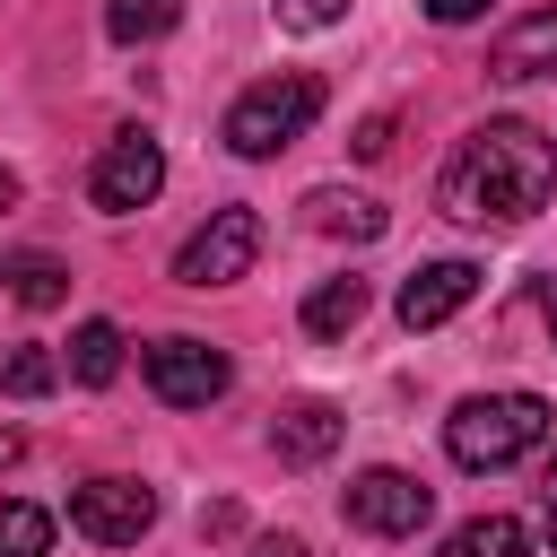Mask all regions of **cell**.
<instances>
[{
  "label": "cell",
  "mask_w": 557,
  "mask_h": 557,
  "mask_svg": "<svg viewBox=\"0 0 557 557\" xmlns=\"http://www.w3.org/2000/svg\"><path fill=\"white\" fill-rule=\"evenodd\" d=\"M548 200H557V139L531 122H479L435 174V209L461 226H522Z\"/></svg>",
  "instance_id": "6da1fadb"
},
{
  "label": "cell",
  "mask_w": 557,
  "mask_h": 557,
  "mask_svg": "<svg viewBox=\"0 0 557 557\" xmlns=\"http://www.w3.org/2000/svg\"><path fill=\"white\" fill-rule=\"evenodd\" d=\"M540 435H548V400H540V392H479V400H461V409L444 418V453H453L461 470H505V461H522Z\"/></svg>",
  "instance_id": "7a4b0ae2"
},
{
  "label": "cell",
  "mask_w": 557,
  "mask_h": 557,
  "mask_svg": "<svg viewBox=\"0 0 557 557\" xmlns=\"http://www.w3.org/2000/svg\"><path fill=\"white\" fill-rule=\"evenodd\" d=\"M313 113H322V78L278 70V78H261V87H244L226 104V148L235 157H278V148H296L313 131Z\"/></svg>",
  "instance_id": "3957f363"
},
{
  "label": "cell",
  "mask_w": 557,
  "mask_h": 557,
  "mask_svg": "<svg viewBox=\"0 0 557 557\" xmlns=\"http://www.w3.org/2000/svg\"><path fill=\"white\" fill-rule=\"evenodd\" d=\"M252 261H261V218H252V209H209V226L183 235L174 278H183V287H235Z\"/></svg>",
  "instance_id": "277c9868"
},
{
  "label": "cell",
  "mask_w": 557,
  "mask_h": 557,
  "mask_svg": "<svg viewBox=\"0 0 557 557\" xmlns=\"http://www.w3.org/2000/svg\"><path fill=\"white\" fill-rule=\"evenodd\" d=\"M339 513H348L357 531H374V540H418L426 513H435V487L409 479V470H357L348 496H339Z\"/></svg>",
  "instance_id": "5b68a950"
},
{
  "label": "cell",
  "mask_w": 557,
  "mask_h": 557,
  "mask_svg": "<svg viewBox=\"0 0 557 557\" xmlns=\"http://www.w3.org/2000/svg\"><path fill=\"white\" fill-rule=\"evenodd\" d=\"M157 191H165V148H157L148 131H113L104 157H96V174H87V200H96L104 218H131V209H148Z\"/></svg>",
  "instance_id": "8992f818"
},
{
  "label": "cell",
  "mask_w": 557,
  "mask_h": 557,
  "mask_svg": "<svg viewBox=\"0 0 557 557\" xmlns=\"http://www.w3.org/2000/svg\"><path fill=\"white\" fill-rule=\"evenodd\" d=\"M148 392L165 400V409H209L226 383H235V366H226V348H209V339H191V331H174V339H157L148 357Z\"/></svg>",
  "instance_id": "52a82bcc"
},
{
  "label": "cell",
  "mask_w": 557,
  "mask_h": 557,
  "mask_svg": "<svg viewBox=\"0 0 557 557\" xmlns=\"http://www.w3.org/2000/svg\"><path fill=\"white\" fill-rule=\"evenodd\" d=\"M148 522H157V496L139 479H87V487H70V531L96 540V548H139Z\"/></svg>",
  "instance_id": "ba28073f"
},
{
  "label": "cell",
  "mask_w": 557,
  "mask_h": 557,
  "mask_svg": "<svg viewBox=\"0 0 557 557\" xmlns=\"http://www.w3.org/2000/svg\"><path fill=\"white\" fill-rule=\"evenodd\" d=\"M470 296H479V270H470V261H426V270L400 278V322H409V331H435V322H453Z\"/></svg>",
  "instance_id": "9c48e42d"
},
{
  "label": "cell",
  "mask_w": 557,
  "mask_h": 557,
  "mask_svg": "<svg viewBox=\"0 0 557 557\" xmlns=\"http://www.w3.org/2000/svg\"><path fill=\"white\" fill-rule=\"evenodd\" d=\"M487 70H496V78H540V70H557V0L531 9V17H513V26L487 44Z\"/></svg>",
  "instance_id": "30bf717a"
},
{
  "label": "cell",
  "mask_w": 557,
  "mask_h": 557,
  "mask_svg": "<svg viewBox=\"0 0 557 557\" xmlns=\"http://www.w3.org/2000/svg\"><path fill=\"white\" fill-rule=\"evenodd\" d=\"M331 444H339V409H331V400H296V409H278V426H270V453L296 461V470L322 461Z\"/></svg>",
  "instance_id": "8fae6325"
},
{
  "label": "cell",
  "mask_w": 557,
  "mask_h": 557,
  "mask_svg": "<svg viewBox=\"0 0 557 557\" xmlns=\"http://www.w3.org/2000/svg\"><path fill=\"white\" fill-rule=\"evenodd\" d=\"M366 322V278H322L313 296H305V331L313 339H339V331H357Z\"/></svg>",
  "instance_id": "7c38bea8"
},
{
  "label": "cell",
  "mask_w": 557,
  "mask_h": 557,
  "mask_svg": "<svg viewBox=\"0 0 557 557\" xmlns=\"http://www.w3.org/2000/svg\"><path fill=\"white\" fill-rule=\"evenodd\" d=\"M444 557H531V531H522L513 513H470V522L444 540Z\"/></svg>",
  "instance_id": "4fadbf2b"
},
{
  "label": "cell",
  "mask_w": 557,
  "mask_h": 557,
  "mask_svg": "<svg viewBox=\"0 0 557 557\" xmlns=\"http://www.w3.org/2000/svg\"><path fill=\"white\" fill-rule=\"evenodd\" d=\"M305 218H313L322 235H348V244H374V235H383V209H374V200H357V191H313V200H305Z\"/></svg>",
  "instance_id": "5bb4252c"
},
{
  "label": "cell",
  "mask_w": 557,
  "mask_h": 557,
  "mask_svg": "<svg viewBox=\"0 0 557 557\" xmlns=\"http://www.w3.org/2000/svg\"><path fill=\"white\" fill-rule=\"evenodd\" d=\"M113 374H122V331H113V322H78V331H70V383L96 392V383H113Z\"/></svg>",
  "instance_id": "9a60e30c"
},
{
  "label": "cell",
  "mask_w": 557,
  "mask_h": 557,
  "mask_svg": "<svg viewBox=\"0 0 557 557\" xmlns=\"http://www.w3.org/2000/svg\"><path fill=\"white\" fill-rule=\"evenodd\" d=\"M174 17H183V0H104L113 44H157V35H174Z\"/></svg>",
  "instance_id": "2e32d148"
},
{
  "label": "cell",
  "mask_w": 557,
  "mask_h": 557,
  "mask_svg": "<svg viewBox=\"0 0 557 557\" xmlns=\"http://www.w3.org/2000/svg\"><path fill=\"white\" fill-rule=\"evenodd\" d=\"M52 383H61V357H52V348H35V339H26V348H9V357H0V392H9V400H44Z\"/></svg>",
  "instance_id": "e0dca14e"
},
{
  "label": "cell",
  "mask_w": 557,
  "mask_h": 557,
  "mask_svg": "<svg viewBox=\"0 0 557 557\" xmlns=\"http://www.w3.org/2000/svg\"><path fill=\"white\" fill-rule=\"evenodd\" d=\"M52 548V513L26 496H0V557H44Z\"/></svg>",
  "instance_id": "ac0fdd59"
},
{
  "label": "cell",
  "mask_w": 557,
  "mask_h": 557,
  "mask_svg": "<svg viewBox=\"0 0 557 557\" xmlns=\"http://www.w3.org/2000/svg\"><path fill=\"white\" fill-rule=\"evenodd\" d=\"M17 296H26L35 313H44V305H61V296H70V270H61V261H44V252H35V261H17Z\"/></svg>",
  "instance_id": "d6986e66"
},
{
  "label": "cell",
  "mask_w": 557,
  "mask_h": 557,
  "mask_svg": "<svg viewBox=\"0 0 557 557\" xmlns=\"http://www.w3.org/2000/svg\"><path fill=\"white\" fill-rule=\"evenodd\" d=\"M348 17V0H278V26L287 35H322V26H339Z\"/></svg>",
  "instance_id": "ffe728a7"
},
{
  "label": "cell",
  "mask_w": 557,
  "mask_h": 557,
  "mask_svg": "<svg viewBox=\"0 0 557 557\" xmlns=\"http://www.w3.org/2000/svg\"><path fill=\"white\" fill-rule=\"evenodd\" d=\"M487 9H496V0H426L435 26H470V17H487Z\"/></svg>",
  "instance_id": "44dd1931"
},
{
  "label": "cell",
  "mask_w": 557,
  "mask_h": 557,
  "mask_svg": "<svg viewBox=\"0 0 557 557\" xmlns=\"http://www.w3.org/2000/svg\"><path fill=\"white\" fill-rule=\"evenodd\" d=\"M252 557H313L296 531H270V540H252Z\"/></svg>",
  "instance_id": "7402d4cb"
},
{
  "label": "cell",
  "mask_w": 557,
  "mask_h": 557,
  "mask_svg": "<svg viewBox=\"0 0 557 557\" xmlns=\"http://www.w3.org/2000/svg\"><path fill=\"white\" fill-rule=\"evenodd\" d=\"M0 209H17V174L9 165H0Z\"/></svg>",
  "instance_id": "603a6c76"
},
{
  "label": "cell",
  "mask_w": 557,
  "mask_h": 557,
  "mask_svg": "<svg viewBox=\"0 0 557 557\" xmlns=\"http://www.w3.org/2000/svg\"><path fill=\"white\" fill-rule=\"evenodd\" d=\"M540 313H548V331H557V278H548V287H540Z\"/></svg>",
  "instance_id": "cb8c5ba5"
},
{
  "label": "cell",
  "mask_w": 557,
  "mask_h": 557,
  "mask_svg": "<svg viewBox=\"0 0 557 557\" xmlns=\"http://www.w3.org/2000/svg\"><path fill=\"white\" fill-rule=\"evenodd\" d=\"M540 487H548V496H557V453H548V470H540Z\"/></svg>",
  "instance_id": "d4e9b609"
},
{
  "label": "cell",
  "mask_w": 557,
  "mask_h": 557,
  "mask_svg": "<svg viewBox=\"0 0 557 557\" xmlns=\"http://www.w3.org/2000/svg\"><path fill=\"white\" fill-rule=\"evenodd\" d=\"M548 548H557V496H548Z\"/></svg>",
  "instance_id": "484cf974"
}]
</instances>
